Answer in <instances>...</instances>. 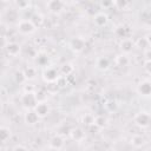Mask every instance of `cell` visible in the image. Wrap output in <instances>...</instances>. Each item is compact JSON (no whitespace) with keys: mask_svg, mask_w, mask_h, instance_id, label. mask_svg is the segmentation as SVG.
Returning <instances> with one entry per match:
<instances>
[{"mask_svg":"<svg viewBox=\"0 0 151 151\" xmlns=\"http://www.w3.org/2000/svg\"><path fill=\"white\" fill-rule=\"evenodd\" d=\"M144 67H145V70H146L149 73H151V60H147V61L145 63Z\"/></svg>","mask_w":151,"mask_h":151,"instance_id":"d6a6232c","label":"cell"},{"mask_svg":"<svg viewBox=\"0 0 151 151\" xmlns=\"http://www.w3.org/2000/svg\"><path fill=\"white\" fill-rule=\"evenodd\" d=\"M46 93L42 92V91H39L38 93H35V98H37V101L40 103V101H45L46 100Z\"/></svg>","mask_w":151,"mask_h":151,"instance_id":"484cf974","label":"cell"},{"mask_svg":"<svg viewBox=\"0 0 151 151\" xmlns=\"http://www.w3.org/2000/svg\"><path fill=\"white\" fill-rule=\"evenodd\" d=\"M58 77H59L58 73H57V71H55L53 67H48V68H46L45 72H44V79H45L46 81H48V83H50V81H55Z\"/></svg>","mask_w":151,"mask_h":151,"instance_id":"8992f818","label":"cell"},{"mask_svg":"<svg viewBox=\"0 0 151 151\" xmlns=\"http://www.w3.org/2000/svg\"><path fill=\"white\" fill-rule=\"evenodd\" d=\"M71 47L76 51V52H80L84 50L85 47V41L81 39V38H74L72 41H71Z\"/></svg>","mask_w":151,"mask_h":151,"instance_id":"9c48e42d","label":"cell"},{"mask_svg":"<svg viewBox=\"0 0 151 151\" xmlns=\"http://www.w3.org/2000/svg\"><path fill=\"white\" fill-rule=\"evenodd\" d=\"M116 61H117V64H118L119 66H126V65L129 64V59H127L125 55H119V57H117V58H116Z\"/></svg>","mask_w":151,"mask_h":151,"instance_id":"7402d4cb","label":"cell"},{"mask_svg":"<svg viewBox=\"0 0 151 151\" xmlns=\"http://www.w3.org/2000/svg\"><path fill=\"white\" fill-rule=\"evenodd\" d=\"M47 60H48V58H47V55L46 54H39L38 55V58H37V61H38V64L39 65H41V66H44V65H46L47 64Z\"/></svg>","mask_w":151,"mask_h":151,"instance_id":"cb8c5ba5","label":"cell"},{"mask_svg":"<svg viewBox=\"0 0 151 151\" xmlns=\"http://www.w3.org/2000/svg\"><path fill=\"white\" fill-rule=\"evenodd\" d=\"M17 17H18V13H17L15 11H13V9L7 11V18H8V21H14V20L17 19Z\"/></svg>","mask_w":151,"mask_h":151,"instance_id":"d4e9b609","label":"cell"},{"mask_svg":"<svg viewBox=\"0 0 151 151\" xmlns=\"http://www.w3.org/2000/svg\"><path fill=\"white\" fill-rule=\"evenodd\" d=\"M63 139H61V137L60 136H54L52 139H51V142H50V147L51 149H60L61 146H63Z\"/></svg>","mask_w":151,"mask_h":151,"instance_id":"7c38bea8","label":"cell"},{"mask_svg":"<svg viewBox=\"0 0 151 151\" xmlns=\"http://www.w3.org/2000/svg\"><path fill=\"white\" fill-rule=\"evenodd\" d=\"M18 29H19V32H21L24 34H28V33L34 32L35 25L32 22V20H20L18 22Z\"/></svg>","mask_w":151,"mask_h":151,"instance_id":"6da1fadb","label":"cell"},{"mask_svg":"<svg viewBox=\"0 0 151 151\" xmlns=\"http://www.w3.org/2000/svg\"><path fill=\"white\" fill-rule=\"evenodd\" d=\"M117 34L120 35L122 38L125 37V27H119V28L117 29Z\"/></svg>","mask_w":151,"mask_h":151,"instance_id":"1f68e13d","label":"cell"},{"mask_svg":"<svg viewBox=\"0 0 151 151\" xmlns=\"http://www.w3.org/2000/svg\"><path fill=\"white\" fill-rule=\"evenodd\" d=\"M83 123L90 126V125L94 124V117H93L92 114H85V116L83 117Z\"/></svg>","mask_w":151,"mask_h":151,"instance_id":"603a6c76","label":"cell"},{"mask_svg":"<svg viewBox=\"0 0 151 151\" xmlns=\"http://www.w3.org/2000/svg\"><path fill=\"white\" fill-rule=\"evenodd\" d=\"M144 143H145V140H144V138H143L140 134H134V136L131 138V144H132L134 147H140Z\"/></svg>","mask_w":151,"mask_h":151,"instance_id":"5bb4252c","label":"cell"},{"mask_svg":"<svg viewBox=\"0 0 151 151\" xmlns=\"http://www.w3.org/2000/svg\"><path fill=\"white\" fill-rule=\"evenodd\" d=\"M109 65H110V63H109V60L106 58H99L98 61H97V66L100 70H106L109 67Z\"/></svg>","mask_w":151,"mask_h":151,"instance_id":"d6986e66","label":"cell"},{"mask_svg":"<svg viewBox=\"0 0 151 151\" xmlns=\"http://www.w3.org/2000/svg\"><path fill=\"white\" fill-rule=\"evenodd\" d=\"M5 48H6L7 54H8V55H12V57L18 55L19 52H20V45L17 44V42H8Z\"/></svg>","mask_w":151,"mask_h":151,"instance_id":"277c9868","label":"cell"},{"mask_svg":"<svg viewBox=\"0 0 151 151\" xmlns=\"http://www.w3.org/2000/svg\"><path fill=\"white\" fill-rule=\"evenodd\" d=\"M25 92H33V86H25Z\"/></svg>","mask_w":151,"mask_h":151,"instance_id":"74e56055","label":"cell"},{"mask_svg":"<svg viewBox=\"0 0 151 151\" xmlns=\"http://www.w3.org/2000/svg\"><path fill=\"white\" fill-rule=\"evenodd\" d=\"M27 4H28L27 0H17V5H18L20 8H26V7H27Z\"/></svg>","mask_w":151,"mask_h":151,"instance_id":"f546056e","label":"cell"},{"mask_svg":"<svg viewBox=\"0 0 151 151\" xmlns=\"http://www.w3.org/2000/svg\"><path fill=\"white\" fill-rule=\"evenodd\" d=\"M94 21H96V24L98 26H104L106 24V21H107V17L105 14H103V13H99V14H97L94 17Z\"/></svg>","mask_w":151,"mask_h":151,"instance_id":"2e32d148","label":"cell"},{"mask_svg":"<svg viewBox=\"0 0 151 151\" xmlns=\"http://www.w3.org/2000/svg\"><path fill=\"white\" fill-rule=\"evenodd\" d=\"M14 77H15V81H17V83H22V81L26 79L24 72H17Z\"/></svg>","mask_w":151,"mask_h":151,"instance_id":"83f0119b","label":"cell"},{"mask_svg":"<svg viewBox=\"0 0 151 151\" xmlns=\"http://www.w3.org/2000/svg\"><path fill=\"white\" fill-rule=\"evenodd\" d=\"M35 103H37L35 93H33V92H25V94H22V97H21V104L24 106L32 107V106H34Z\"/></svg>","mask_w":151,"mask_h":151,"instance_id":"7a4b0ae2","label":"cell"},{"mask_svg":"<svg viewBox=\"0 0 151 151\" xmlns=\"http://www.w3.org/2000/svg\"><path fill=\"white\" fill-rule=\"evenodd\" d=\"M34 111L38 113L39 117H45L48 113L50 109H48V105L45 101H40V103H38V105L34 106Z\"/></svg>","mask_w":151,"mask_h":151,"instance_id":"5b68a950","label":"cell"},{"mask_svg":"<svg viewBox=\"0 0 151 151\" xmlns=\"http://www.w3.org/2000/svg\"><path fill=\"white\" fill-rule=\"evenodd\" d=\"M70 134H71V138H72L73 140H76V142H80V140H83V139L85 138L84 131H83L81 129H79V127L72 129L71 132H70Z\"/></svg>","mask_w":151,"mask_h":151,"instance_id":"52a82bcc","label":"cell"},{"mask_svg":"<svg viewBox=\"0 0 151 151\" xmlns=\"http://www.w3.org/2000/svg\"><path fill=\"white\" fill-rule=\"evenodd\" d=\"M113 4V0H101V6L103 7H110Z\"/></svg>","mask_w":151,"mask_h":151,"instance_id":"4dcf8cb0","label":"cell"},{"mask_svg":"<svg viewBox=\"0 0 151 151\" xmlns=\"http://www.w3.org/2000/svg\"><path fill=\"white\" fill-rule=\"evenodd\" d=\"M138 92L143 96L151 94V83L150 81H143L138 85Z\"/></svg>","mask_w":151,"mask_h":151,"instance_id":"ba28073f","label":"cell"},{"mask_svg":"<svg viewBox=\"0 0 151 151\" xmlns=\"http://www.w3.org/2000/svg\"><path fill=\"white\" fill-rule=\"evenodd\" d=\"M61 73H63V76H71V73H72V71H73V66L72 65H70V64H65V65H63L61 66Z\"/></svg>","mask_w":151,"mask_h":151,"instance_id":"ffe728a7","label":"cell"},{"mask_svg":"<svg viewBox=\"0 0 151 151\" xmlns=\"http://www.w3.org/2000/svg\"><path fill=\"white\" fill-rule=\"evenodd\" d=\"M132 47H133V42L130 39H124L120 44V48L124 52H130L132 50Z\"/></svg>","mask_w":151,"mask_h":151,"instance_id":"9a60e30c","label":"cell"},{"mask_svg":"<svg viewBox=\"0 0 151 151\" xmlns=\"http://www.w3.org/2000/svg\"><path fill=\"white\" fill-rule=\"evenodd\" d=\"M2 1H4V2H7V1H9V0H2Z\"/></svg>","mask_w":151,"mask_h":151,"instance_id":"f35d334b","label":"cell"},{"mask_svg":"<svg viewBox=\"0 0 151 151\" xmlns=\"http://www.w3.org/2000/svg\"><path fill=\"white\" fill-rule=\"evenodd\" d=\"M114 4H116V6H117V8L123 9V8L126 6V0H116Z\"/></svg>","mask_w":151,"mask_h":151,"instance_id":"f1b7e54d","label":"cell"},{"mask_svg":"<svg viewBox=\"0 0 151 151\" xmlns=\"http://www.w3.org/2000/svg\"><path fill=\"white\" fill-rule=\"evenodd\" d=\"M24 73H25L26 79H33V78L35 77V74H37V71H35L34 67H31V66H29V67H26V68H25Z\"/></svg>","mask_w":151,"mask_h":151,"instance_id":"e0dca14e","label":"cell"},{"mask_svg":"<svg viewBox=\"0 0 151 151\" xmlns=\"http://www.w3.org/2000/svg\"><path fill=\"white\" fill-rule=\"evenodd\" d=\"M94 125L97 127H104L106 125V118L104 116H97L94 118Z\"/></svg>","mask_w":151,"mask_h":151,"instance_id":"ac0fdd59","label":"cell"},{"mask_svg":"<svg viewBox=\"0 0 151 151\" xmlns=\"http://www.w3.org/2000/svg\"><path fill=\"white\" fill-rule=\"evenodd\" d=\"M55 83L58 84L59 87H65L67 85V77L66 76H59L55 80Z\"/></svg>","mask_w":151,"mask_h":151,"instance_id":"44dd1931","label":"cell"},{"mask_svg":"<svg viewBox=\"0 0 151 151\" xmlns=\"http://www.w3.org/2000/svg\"><path fill=\"white\" fill-rule=\"evenodd\" d=\"M145 45H146V39H144V38H143V39H140V40L138 41V46H139V47L145 46Z\"/></svg>","mask_w":151,"mask_h":151,"instance_id":"e575fe53","label":"cell"},{"mask_svg":"<svg viewBox=\"0 0 151 151\" xmlns=\"http://www.w3.org/2000/svg\"><path fill=\"white\" fill-rule=\"evenodd\" d=\"M145 57H146L147 60H151V50H147V51L145 52Z\"/></svg>","mask_w":151,"mask_h":151,"instance_id":"8d00e7d4","label":"cell"},{"mask_svg":"<svg viewBox=\"0 0 151 151\" xmlns=\"http://www.w3.org/2000/svg\"><path fill=\"white\" fill-rule=\"evenodd\" d=\"M150 120H151V118L146 112H139L134 117V123L139 126H143V127L147 126L150 124Z\"/></svg>","mask_w":151,"mask_h":151,"instance_id":"3957f363","label":"cell"},{"mask_svg":"<svg viewBox=\"0 0 151 151\" xmlns=\"http://www.w3.org/2000/svg\"><path fill=\"white\" fill-rule=\"evenodd\" d=\"M32 22L35 25V26H38V25H41V22H42V17L41 15H38V14H35V15H33L32 17Z\"/></svg>","mask_w":151,"mask_h":151,"instance_id":"4316f807","label":"cell"},{"mask_svg":"<svg viewBox=\"0 0 151 151\" xmlns=\"http://www.w3.org/2000/svg\"><path fill=\"white\" fill-rule=\"evenodd\" d=\"M63 6H64V4L61 0H50L47 2V7L52 12H59L60 9H63Z\"/></svg>","mask_w":151,"mask_h":151,"instance_id":"30bf717a","label":"cell"},{"mask_svg":"<svg viewBox=\"0 0 151 151\" xmlns=\"http://www.w3.org/2000/svg\"><path fill=\"white\" fill-rule=\"evenodd\" d=\"M11 137V131L8 127L6 126H1L0 127V138H1V142L2 143H6Z\"/></svg>","mask_w":151,"mask_h":151,"instance_id":"4fadbf2b","label":"cell"},{"mask_svg":"<svg viewBox=\"0 0 151 151\" xmlns=\"http://www.w3.org/2000/svg\"><path fill=\"white\" fill-rule=\"evenodd\" d=\"M27 147L26 146H22V145H17V146H14L13 147V150H26Z\"/></svg>","mask_w":151,"mask_h":151,"instance_id":"d590c367","label":"cell"},{"mask_svg":"<svg viewBox=\"0 0 151 151\" xmlns=\"http://www.w3.org/2000/svg\"><path fill=\"white\" fill-rule=\"evenodd\" d=\"M106 107H107L109 110H113V109H116V103H114V101H109V103L106 104Z\"/></svg>","mask_w":151,"mask_h":151,"instance_id":"836d02e7","label":"cell"},{"mask_svg":"<svg viewBox=\"0 0 151 151\" xmlns=\"http://www.w3.org/2000/svg\"><path fill=\"white\" fill-rule=\"evenodd\" d=\"M72 1H78V0H72Z\"/></svg>","mask_w":151,"mask_h":151,"instance_id":"ab89813d","label":"cell"},{"mask_svg":"<svg viewBox=\"0 0 151 151\" xmlns=\"http://www.w3.org/2000/svg\"><path fill=\"white\" fill-rule=\"evenodd\" d=\"M38 119H39V116H38V113H37L35 111H28V112L25 114V122H26L27 124H29V125L35 124V123L38 122Z\"/></svg>","mask_w":151,"mask_h":151,"instance_id":"8fae6325","label":"cell"}]
</instances>
